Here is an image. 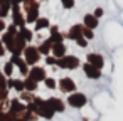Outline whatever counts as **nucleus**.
<instances>
[{"label":"nucleus","instance_id":"obj_1","mask_svg":"<svg viewBox=\"0 0 123 121\" xmlns=\"http://www.w3.org/2000/svg\"><path fill=\"white\" fill-rule=\"evenodd\" d=\"M24 61L27 62V66L29 67H34V66H37L39 64V61H41V54H39V49L36 47V46H27L25 49H24Z\"/></svg>","mask_w":123,"mask_h":121},{"label":"nucleus","instance_id":"obj_2","mask_svg":"<svg viewBox=\"0 0 123 121\" xmlns=\"http://www.w3.org/2000/svg\"><path fill=\"white\" fill-rule=\"evenodd\" d=\"M36 106H37V116L39 118H44V119H52L54 118V111L51 109V106L47 104V101L46 99H42V98H39V96H36Z\"/></svg>","mask_w":123,"mask_h":121},{"label":"nucleus","instance_id":"obj_3","mask_svg":"<svg viewBox=\"0 0 123 121\" xmlns=\"http://www.w3.org/2000/svg\"><path fill=\"white\" fill-rule=\"evenodd\" d=\"M81 64L79 57L78 56H73V54H68L64 56L62 59H57V69H68V71H74L78 69Z\"/></svg>","mask_w":123,"mask_h":121},{"label":"nucleus","instance_id":"obj_4","mask_svg":"<svg viewBox=\"0 0 123 121\" xmlns=\"http://www.w3.org/2000/svg\"><path fill=\"white\" fill-rule=\"evenodd\" d=\"M68 104H69L71 108L81 109V108H84V106L88 104V98H86V94L76 91V92H73V94L68 96Z\"/></svg>","mask_w":123,"mask_h":121},{"label":"nucleus","instance_id":"obj_5","mask_svg":"<svg viewBox=\"0 0 123 121\" xmlns=\"http://www.w3.org/2000/svg\"><path fill=\"white\" fill-rule=\"evenodd\" d=\"M10 15H12V24H15L19 29H24V27L27 25V24H25V15H24L20 5H12Z\"/></svg>","mask_w":123,"mask_h":121},{"label":"nucleus","instance_id":"obj_6","mask_svg":"<svg viewBox=\"0 0 123 121\" xmlns=\"http://www.w3.org/2000/svg\"><path fill=\"white\" fill-rule=\"evenodd\" d=\"M57 87L62 94H73L76 92V82L73 77H61L57 81Z\"/></svg>","mask_w":123,"mask_h":121},{"label":"nucleus","instance_id":"obj_7","mask_svg":"<svg viewBox=\"0 0 123 121\" xmlns=\"http://www.w3.org/2000/svg\"><path fill=\"white\" fill-rule=\"evenodd\" d=\"M29 77H32L37 84H39V82H44L46 77H47L46 67H41V66H34V67H31V71H29Z\"/></svg>","mask_w":123,"mask_h":121},{"label":"nucleus","instance_id":"obj_8","mask_svg":"<svg viewBox=\"0 0 123 121\" xmlns=\"http://www.w3.org/2000/svg\"><path fill=\"white\" fill-rule=\"evenodd\" d=\"M86 62L91 64L93 67L99 69V71L105 67V57H103L101 54H98V52H91V54H88V56H86Z\"/></svg>","mask_w":123,"mask_h":121},{"label":"nucleus","instance_id":"obj_9","mask_svg":"<svg viewBox=\"0 0 123 121\" xmlns=\"http://www.w3.org/2000/svg\"><path fill=\"white\" fill-rule=\"evenodd\" d=\"M25 109H27V104H25V103H22L19 98H14V99L10 101L9 111H10V113H14L15 116H22Z\"/></svg>","mask_w":123,"mask_h":121},{"label":"nucleus","instance_id":"obj_10","mask_svg":"<svg viewBox=\"0 0 123 121\" xmlns=\"http://www.w3.org/2000/svg\"><path fill=\"white\" fill-rule=\"evenodd\" d=\"M46 101H47V104L51 106V109H52L54 113H64V111H66V103H64L62 99L51 96V98H47Z\"/></svg>","mask_w":123,"mask_h":121},{"label":"nucleus","instance_id":"obj_11","mask_svg":"<svg viewBox=\"0 0 123 121\" xmlns=\"http://www.w3.org/2000/svg\"><path fill=\"white\" fill-rule=\"evenodd\" d=\"M81 69H83V72H84V76L88 77V79H99L101 77V71L99 69H96V67H93L91 64H88V62H84L83 66H81Z\"/></svg>","mask_w":123,"mask_h":121},{"label":"nucleus","instance_id":"obj_12","mask_svg":"<svg viewBox=\"0 0 123 121\" xmlns=\"http://www.w3.org/2000/svg\"><path fill=\"white\" fill-rule=\"evenodd\" d=\"M69 40H78L79 37H83V24H74L71 29H69V32L68 34H64Z\"/></svg>","mask_w":123,"mask_h":121},{"label":"nucleus","instance_id":"obj_13","mask_svg":"<svg viewBox=\"0 0 123 121\" xmlns=\"http://www.w3.org/2000/svg\"><path fill=\"white\" fill-rule=\"evenodd\" d=\"M51 56H54L56 59H62L64 56H68V47H66V44L62 42V44H52V47H51Z\"/></svg>","mask_w":123,"mask_h":121},{"label":"nucleus","instance_id":"obj_14","mask_svg":"<svg viewBox=\"0 0 123 121\" xmlns=\"http://www.w3.org/2000/svg\"><path fill=\"white\" fill-rule=\"evenodd\" d=\"M14 40H15V35H12V34H9V32H4L2 37H0V42L5 46L7 52H12V49H14Z\"/></svg>","mask_w":123,"mask_h":121},{"label":"nucleus","instance_id":"obj_15","mask_svg":"<svg viewBox=\"0 0 123 121\" xmlns=\"http://www.w3.org/2000/svg\"><path fill=\"white\" fill-rule=\"evenodd\" d=\"M98 24H99V20H98L93 14H86V15L83 17V25L88 27V29H91V30H94V29L98 27Z\"/></svg>","mask_w":123,"mask_h":121},{"label":"nucleus","instance_id":"obj_16","mask_svg":"<svg viewBox=\"0 0 123 121\" xmlns=\"http://www.w3.org/2000/svg\"><path fill=\"white\" fill-rule=\"evenodd\" d=\"M39 5H41L39 0H25V2L22 4V12H24V15H25L27 12H32V10H39Z\"/></svg>","mask_w":123,"mask_h":121},{"label":"nucleus","instance_id":"obj_17","mask_svg":"<svg viewBox=\"0 0 123 121\" xmlns=\"http://www.w3.org/2000/svg\"><path fill=\"white\" fill-rule=\"evenodd\" d=\"M51 47H52V42L49 40V37H47V39H44V40H42V44H39V46H37L39 54H41V56H44V57H46V56H51Z\"/></svg>","mask_w":123,"mask_h":121},{"label":"nucleus","instance_id":"obj_18","mask_svg":"<svg viewBox=\"0 0 123 121\" xmlns=\"http://www.w3.org/2000/svg\"><path fill=\"white\" fill-rule=\"evenodd\" d=\"M15 67L19 69V72H20V76H22L24 79L29 76V71H31V67L27 66V62L24 61V57H20V59H19V62L15 64Z\"/></svg>","mask_w":123,"mask_h":121},{"label":"nucleus","instance_id":"obj_19","mask_svg":"<svg viewBox=\"0 0 123 121\" xmlns=\"http://www.w3.org/2000/svg\"><path fill=\"white\" fill-rule=\"evenodd\" d=\"M34 25H36L34 29H36L37 32H41V30H44V29H49V27H51V22H49L47 17H39Z\"/></svg>","mask_w":123,"mask_h":121},{"label":"nucleus","instance_id":"obj_20","mask_svg":"<svg viewBox=\"0 0 123 121\" xmlns=\"http://www.w3.org/2000/svg\"><path fill=\"white\" fill-rule=\"evenodd\" d=\"M19 35L27 42V44H31L32 40H34V30H31V29H27V27H24V29H19Z\"/></svg>","mask_w":123,"mask_h":121},{"label":"nucleus","instance_id":"obj_21","mask_svg":"<svg viewBox=\"0 0 123 121\" xmlns=\"http://www.w3.org/2000/svg\"><path fill=\"white\" fill-rule=\"evenodd\" d=\"M24 87H25V91H27V92H36V91H37V87H39V84H37L32 77H29V76H27V77L24 79Z\"/></svg>","mask_w":123,"mask_h":121},{"label":"nucleus","instance_id":"obj_22","mask_svg":"<svg viewBox=\"0 0 123 121\" xmlns=\"http://www.w3.org/2000/svg\"><path fill=\"white\" fill-rule=\"evenodd\" d=\"M41 17L39 10H32V12H27L25 14V24H36V20Z\"/></svg>","mask_w":123,"mask_h":121},{"label":"nucleus","instance_id":"obj_23","mask_svg":"<svg viewBox=\"0 0 123 121\" xmlns=\"http://www.w3.org/2000/svg\"><path fill=\"white\" fill-rule=\"evenodd\" d=\"M19 99H20L22 103H25V104H31V103H34V101H36V96H34L32 92H27V91H24V92H20Z\"/></svg>","mask_w":123,"mask_h":121},{"label":"nucleus","instance_id":"obj_24","mask_svg":"<svg viewBox=\"0 0 123 121\" xmlns=\"http://www.w3.org/2000/svg\"><path fill=\"white\" fill-rule=\"evenodd\" d=\"M2 72L5 74V77L9 79V77H14V64L9 61V62H5L4 64V69H2Z\"/></svg>","mask_w":123,"mask_h":121},{"label":"nucleus","instance_id":"obj_25","mask_svg":"<svg viewBox=\"0 0 123 121\" xmlns=\"http://www.w3.org/2000/svg\"><path fill=\"white\" fill-rule=\"evenodd\" d=\"M64 39H66V35H64L62 32H57V34H54V35H49V40H51L52 44H62Z\"/></svg>","mask_w":123,"mask_h":121},{"label":"nucleus","instance_id":"obj_26","mask_svg":"<svg viewBox=\"0 0 123 121\" xmlns=\"http://www.w3.org/2000/svg\"><path fill=\"white\" fill-rule=\"evenodd\" d=\"M14 89L20 94V92H24L25 91V87H24V79H15L14 77Z\"/></svg>","mask_w":123,"mask_h":121},{"label":"nucleus","instance_id":"obj_27","mask_svg":"<svg viewBox=\"0 0 123 121\" xmlns=\"http://www.w3.org/2000/svg\"><path fill=\"white\" fill-rule=\"evenodd\" d=\"M44 86H46L47 89H56V87H57V81H56L54 77H46Z\"/></svg>","mask_w":123,"mask_h":121},{"label":"nucleus","instance_id":"obj_28","mask_svg":"<svg viewBox=\"0 0 123 121\" xmlns=\"http://www.w3.org/2000/svg\"><path fill=\"white\" fill-rule=\"evenodd\" d=\"M22 118H24L25 121H37V118H39V116H37L36 113H31V111H27V109H25V111H24V114H22Z\"/></svg>","mask_w":123,"mask_h":121},{"label":"nucleus","instance_id":"obj_29","mask_svg":"<svg viewBox=\"0 0 123 121\" xmlns=\"http://www.w3.org/2000/svg\"><path fill=\"white\" fill-rule=\"evenodd\" d=\"M44 62H46V66H52V67H57V59H56L54 56H46Z\"/></svg>","mask_w":123,"mask_h":121},{"label":"nucleus","instance_id":"obj_30","mask_svg":"<svg viewBox=\"0 0 123 121\" xmlns=\"http://www.w3.org/2000/svg\"><path fill=\"white\" fill-rule=\"evenodd\" d=\"M93 35H94V30H91V29H88V27L83 25V37L86 40H89V39H93Z\"/></svg>","mask_w":123,"mask_h":121},{"label":"nucleus","instance_id":"obj_31","mask_svg":"<svg viewBox=\"0 0 123 121\" xmlns=\"http://www.w3.org/2000/svg\"><path fill=\"white\" fill-rule=\"evenodd\" d=\"M5 32H9V34H12V35H17V34H19V27H17L15 24H9L7 29H5Z\"/></svg>","mask_w":123,"mask_h":121},{"label":"nucleus","instance_id":"obj_32","mask_svg":"<svg viewBox=\"0 0 123 121\" xmlns=\"http://www.w3.org/2000/svg\"><path fill=\"white\" fill-rule=\"evenodd\" d=\"M61 5H62V9L71 10V9L74 7V0H61Z\"/></svg>","mask_w":123,"mask_h":121},{"label":"nucleus","instance_id":"obj_33","mask_svg":"<svg viewBox=\"0 0 123 121\" xmlns=\"http://www.w3.org/2000/svg\"><path fill=\"white\" fill-rule=\"evenodd\" d=\"M0 89H7V77L0 69Z\"/></svg>","mask_w":123,"mask_h":121},{"label":"nucleus","instance_id":"obj_34","mask_svg":"<svg viewBox=\"0 0 123 121\" xmlns=\"http://www.w3.org/2000/svg\"><path fill=\"white\" fill-rule=\"evenodd\" d=\"M88 44H89V42H88L84 37H79V39L76 40V46H78V47H81V49H86V47H88Z\"/></svg>","mask_w":123,"mask_h":121},{"label":"nucleus","instance_id":"obj_35","mask_svg":"<svg viewBox=\"0 0 123 121\" xmlns=\"http://www.w3.org/2000/svg\"><path fill=\"white\" fill-rule=\"evenodd\" d=\"M9 99V89H0V103H5Z\"/></svg>","mask_w":123,"mask_h":121},{"label":"nucleus","instance_id":"obj_36","mask_svg":"<svg viewBox=\"0 0 123 121\" xmlns=\"http://www.w3.org/2000/svg\"><path fill=\"white\" fill-rule=\"evenodd\" d=\"M0 7L2 9H12V0H0Z\"/></svg>","mask_w":123,"mask_h":121},{"label":"nucleus","instance_id":"obj_37","mask_svg":"<svg viewBox=\"0 0 123 121\" xmlns=\"http://www.w3.org/2000/svg\"><path fill=\"white\" fill-rule=\"evenodd\" d=\"M103 14H105V10H103L101 7H96V9H94V12H93V15H94L98 20H99V17H103Z\"/></svg>","mask_w":123,"mask_h":121},{"label":"nucleus","instance_id":"obj_38","mask_svg":"<svg viewBox=\"0 0 123 121\" xmlns=\"http://www.w3.org/2000/svg\"><path fill=\"white\" fill-rule=\"evenodd\" d=\"M9 15H10V10H9V9H2V7H0V19L4 20V19L9 17Z\"/></svg>","mask_w":123,"mask_h":121},{"label":"nucleus","instance_id":"obj_39","mask_svg":"<svg viewBox=\"0 0 123 121\" xmlns=\"http://www.w3.org/2000/svg\"><path fill=\"white\" fill-rule=\"evenodd\" d=\"M57 32H59V27H57V25H51V27H49V34H51V35H54V34H57Z\"/></svg>","mask_w":123,"mask_h":121},{"label":"nucleus","instance_id":"obj_40","mask_svg":"<svg viewBox=\"0 0 123 121\" xmlns=\"http://www.w3.org/2000/svg\"><path fill=\"white\" fill-rule=\"evenodd\" d=\"M7 89H9V91L14 89V77H9V79H7Z\"/></svg>","mask_w":123,"mask_h":121},{"label":"nucleus","instance_id":"obj_41","mask_svg":"<svg viewBox=\"0 0 123 121\" xmlns=\"http://www.w3.org/2000/svg\"><path fill=\"white\" fill-rule=\"evenodd\" d=\"M0 121H9V114H7V111H2V113H0Z\"/></svg>","mask_w":123,"mask_h":121},{"label":"nucleus","instance_id":"obj_42","mask_svg":"<svg viewBox=\"0 0 123 121\" xmlns=\"http://www.w3.org/2000/svg\"><path fill=\"white\" fill-rule=\"evenodd\" d=\"M5 29H7V24H5L2 19H0V34H4V32H5Z\"/></svg>","mask_w":123,"mask_h":121},{"label":"nucleus","instance_id":"obj_43","mask_svg":"<svg viewBox=\"0 0 123 121\" xmlns=\"http://www.w3.org/2000/svg\"><path fill=\"white\" fill-rule=\"evenodd\" d=\"M5 54H7V49H5V46H4L2 42H0V57L5 56Z\"/></svg>","mask_w":123,"mask_h":121},{"label":"nucleus","instance_id":"obj_44","mask_svg":"<svg viewBox=\"0 0 123 121\" xmlns=\"http://www.w3.org/2000/svg\"><path fill=\"white\" fill-rule=\"evenodd\" d=\"M19 59H20V56H10V62H12L14 66L19 62Z\"/></svg>","mask_w":123,"mask_h":121},{"label":"nucleus","instance_id":"obj_45","mask_svg":"<svg viewBox=\"0 0 123 121\" xmlns=\"http://www.w3.org/2000/svg\"><path fill=\"white\" fill-rule=\"evenodd\" d=\"M25 0H12V5H22Z\"/></svg>","mask_w":123,"mask_h":121},{"label":"nucleus","instance_id":"obj_46","mask_svg":"<svg viewBox=\"0 0 123 121\" xmlns=\"http://www.w3.org/2000/svg\"><path fill=\"white\" fill-rule=\"evenodd\" d=\"M5 111V103H0V113Z\"/></svg>","mask_w":123,"mask_h":121},{"label":"nucleus","instance_id":"obj_47","mask_svg":"<svg viewBox=\"0 0 123 121\" xmlns=\"http://www.w3.org/2000/svg\"><path fill=\"white\" fill-rule=\"evenodd\" d=\"M39 2H47V0H39Z\"/></svg>","mask_w":123,"mask_h":121}]
</instances>
